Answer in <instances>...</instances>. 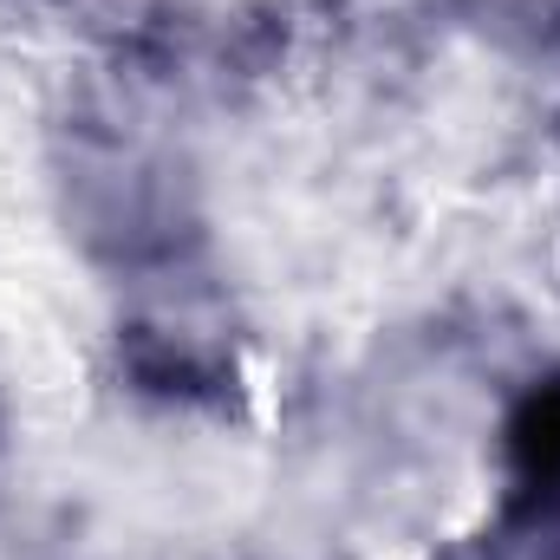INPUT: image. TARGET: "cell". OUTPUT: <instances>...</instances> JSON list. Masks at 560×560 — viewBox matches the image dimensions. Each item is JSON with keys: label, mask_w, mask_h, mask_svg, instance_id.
<instances>
[{"label": "cell", "mask_w": 560, "mask_h": 560, "mask_svg": "<svg viewBox=\"0 0 560 560\" xmlns=\"http://www.w3.org/2000/svg\"><path fill=\"white\" fill-rule=\"evenodd\" d=\"M509 463H515V515H548L560 502V378L535 385L509 418Z\"/></svg>", "instance_id": "cell-1"}]
</instances>
